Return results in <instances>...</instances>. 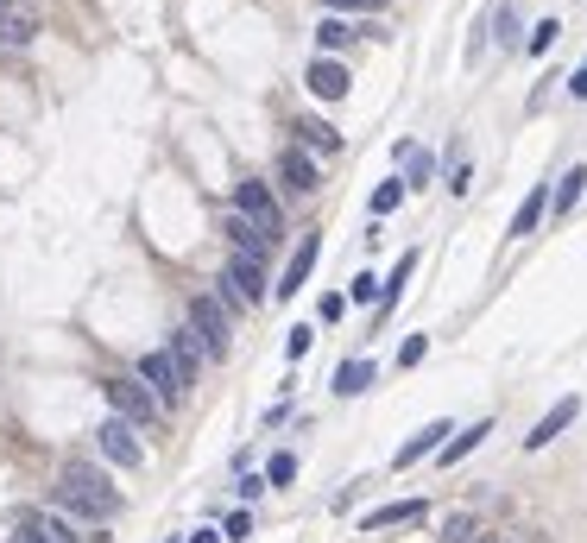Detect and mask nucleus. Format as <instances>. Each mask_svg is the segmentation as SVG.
<instances>
[{
	"label": "nucleus",
	"mask_w": 587,
	"mask_h": 543,
	"mask_svg": "<svg viewBox=\"0 0 587 543\" xmlns=\"http://www.w3.org/2000/svg\"><path fill=\"white\" fill-rule=\"evenodd\" d=\"M57 506H64V512H89V518H114V512H121V493H114V480H108L102 468L64 461V474H57Z\"/></svg>",
	"instance_id": "obj_1"
},
{
	"label": "nucleus",
	"mask_w": 587,
	"mask_h": 543,
	"mask_svg": "<svg viewBox=\"0 0 587 543\" xmlns=\"http://www.w3.org/2000/svg\"><path fill=\"white\" fill-rule=\"evenodd\" d=\"M102 392H108V405H114V417H127L133 429H158V399H152V386L140 380V373H121V380H102Z\"/></svg>",
	"instance_id": "obj_2"
},
{
	"label": "nucleus",
	"mask_w": 587,
	"mask_h": 543,
	"mask_svg": "<svg viewBox=\"0 0 587 543\" xmlns=\"http://www.w3.org/2000/svg\"><path fill=\"white\" fill-rule=\"evenodd\" d=\"M234 215H247L253 228H266L272 241H279V228H285V215H279V196L259 183V177H240L234 183Z\"/></svg>",
	"instance_id": "obj_3"
},
{
	"label": "nucleus",
	"mask_w": 587,
	"mask_h": 543,
	"mask_svg": "<svg viewBox=\"0 0 587 543\" xmlns=\"http://www.w3.org/2000/svg\"><path fill=\"white\" fill-rule=\"evenodd\" d=\"M95 449H102V461H114V468H140V461H146V442H140V429H133L127 417H102Z\"/></svg>",
	"instance_id": "obj_4"
},
{
	"label": "nucleus",
	"mask_w": 587,
	"mask_h": 543,
	"mask_svg": "<svg viewBox=\"0 0 587 543\" xmlns=\"http://www.w3.org/2000/svg\"><path fill=\"white\" fill-rule=\"evenodd\" d=\"M133 373L152 386V399H158V405H177V399L190 392V386H183V367L171 360V348H152V354H140V367H133Z\"/></svg>",
	"instance_id": "obj_5"
},
{
	"label": "nucleus",
	"mask_w": 587,
	"mask_h": 543,
	"mask_svg": "<svg viewBox=\"0 0 587 543\" xmlns=\"http://www.w3.org/2000/svg\"><path fill=\"white\" fill-rule=\"evenodd\" d=\"M190 329L202 335V354H209V360L228 354V310H221V297H209V291L190 297Z\"/></svg>",
	"instance_id": "obj_6"
},
{
	"label": "nucleus",
	"mask_w": 587,
	"mask_h": 543,
	"mask_svg": "<svg viewBox=\"0 0 587 543\" xmlns=\"http://www.w3.org/2000/svg\"><path fill=\"white\" fill-rule=\"evenodd\" d=\"M221 297H234V303H266V272H259V260L234 253L228 272H221Z\"/></svg>",
	"instance_id": "obj_7"
},
{
	"label": "nucleus",
	"mask_w": 587,
	"mask_h": 543,
	"mask_svg": "<svg viewBox=\"0 0 587 543\" xmlns=\"http://www.w3.org/2000/svg\"><path fill=\"white\" fill-rule=\"evenodd\" d=\"M13 543H89V538H76V531H70L57 512H19Z\"/></svg>",
	"instance_id": "obj_8"
},
{
	"label": "nucleus",
	"mask_w": 587,
	"mask_h": 543,
	"mask_svg": "<svg viewBox=\"0 0 587 543\" xmlns=\"http://www.w3.org/2000/svg\"><path fill=\"white\" fill-rule=\"evenodd\" d=\"M575 410H582V399H575V392H569V399H556V405L537 417V429L524 436V449H550V442H556V436H563V429L575 423Z\"/></svg>",
	"instance_id": "obj_9"
},
{
	"label": "nucleus",
	"mask_w": 587,
	"mask_h": 543,
	"mask_svg": "<svg viewBox=\"0 0 587 543\" xmlns=\"http://www.w3.org/2000/svg\"><path fill=\"white\" fill-rule=\"evenodd\" d=\"M303 83H309V95H316V102H341V95H347V70H341L335 57H316Z\"/></svg>",
	"instance_id": "obj_10"
},
{
	"label": "nucleus",
	"mask_w": 587,
	"mask_h": 543,
	"mask_svg": "<svg viewBox=\"0 0 587 543\" xmlns=\"http://www.w3.org/2000/svg\"><path fill=\"white\" fill-rule=\"evenodd\" d=\"M430 506L424 499H392V506H373L367 518H360V531H392V525H417Z\"/></svg>",
	"instance_id": "obj_11"
},
{
	"label": "nucleus",
	"mask_w": 587,
	"mask_h": 543,
	"mask_svg": "<svg viewBox=\"0 0 587 543\" xmlns=\"http://www.w3.org/2000/svg\"><path fill=\"white\" fill-rule=\"evenodd\" d=\"M442 436H448V423H424V429H417V436H411V442L392 455V468L405 474V468H417L424 455H442Z\"/></svg>",
	"instance_id": "obj_12"
},
{
	"label": "nucleus",
	"mask_w": 587,
	"mask_h": 543,
	"mask_svg": "<svg viewBox=\"0 0 587 543\" xmlns=\"http://www.w3.org/2000/svg\"><path fill=\"white\" fill-rule=\"evenodd\" d=\"M279 177H285V190H291V196H309V190H316V183H322V177H316V158H303V152H279Z\"/></svg>",
	"instance_id": "obj_13"
},
{
	"label": "nucleus",
	"mask_w": 587,
	"mask_h": 543,
	"mask_svg": "<svg viewBox=\"0 0 587 543\" xmlns=\"http://www.w3.org/2000/svg\"><path fill=\"white\" fill-rule=\"evenodd\" d=\"M228 241H234V253H247V260H266V247H272V234L266 228H253L247 215H228V228H221Z\"/></svg>",
	"instance_id": "obj_14"
},
{
	"label": "nucleus",
	"mask_w": 587,
	"mask_h": 543,
	"mask_svg": "<svg viewBox=\"0 0 587 543\" xmlns=\"http://www.w3.org/2000/svg\"><path fill=\"white\" fill-rule=\"evenodd\" d=\"M316 253H322V241H316V234H303V247H297L291 266H285V284H279V297H297V291H303V278L316 272Z\"/></svg>",
	"instance_id": "obj_15"
},
{
	"label": "nucleus",
	"mask_w": 587,
	"mask_h": 543,
	"mask_svg": "<svg viewBox=\"0 0 587 543\" xmlns=\"http://www.w3.org/2000/svg\"><path fill=\"white\" fill-rule=\"evenodd\" d=\"M398 171H405V183H411V190H424V183L436 177V158H430L424 145H411V139H398Z\"/></svg>",
	"instance_id": "obj_16"
},
{
	"label": "nucleus",
	"mask_w": 587,
	"mask_h": 543,
	"mask_svg": "<svg viewBox=\"0 0 587 543\" xmlns=\"http://www.w3.org/2000/svg\"><path fill=\"white\" fill-rule=\"evenodd\" d=\"M373 373H379L373 360H341V367H335V392H341V399H360V392L373 386Z\"/></svg>",
	"instance_id": "obj_17"
},
{
	"label": "nucleus",
	"mask_w": 587,
	"mask_h": 543,
	"mask_svg": "<svg viewBox=\"0 0 587 543\" xmlns=\"http://www.w3.org/2000/svg\"><path fill=\"white\" fill-rule=\"evenodd\" d=\"M486 436H493V417H480V423H467V429H461L455 442H442V461L455 468V461H461V455H474V449H480Z\"/></svg>",
	"instance_id": "obj_18"
},
{
	"label": "nucleus",
	"mask_w": 587,
	"mask_h": 543,
	"mask_svg": "<svg viewBox=\"0 0 587 543\" xmlns=\"http://www.w3.org/2000/svg\"><path fill=\"white\" fill-rule=\"evenodd\" d=\"M543 209H550V190L537 183L524 202H518V215H512V234H537V222H543Z\"/></svg>",
	"instance_id": "obj_19"
},
{
	"label": "nucleus",
	"mask_w": 587,
	"mask_h": 543,
	"mask_svg": "<svg viewBox=\"0 0 587 543\" xmlns=\"http://www.w3.org/2000/svg\"><path fill=\"white\" fill-rule=\"evenodd\" d=\"M171 360L183 367V386L202 380V354H196V335H171Z\"/></svg>",
	"instance_id": "obj_20"
},
{
	"label": "nucleus",
	"mask_w": 587,
	"mask_h": 543,
	"mask_svg": "<svg viewBox=\"0 0 587 543\" xmlns=\"http://www.w3.org/2000/svg\"><path fill=\"white\" fill-rule=\"evenodd\" d=\"M582 190H587V164H569L563 183H556V215H569V209L582 202Z\"/></svg>",
	"instance_id": "obj_21"
},
{
	"label": "nucleus",
	"mask_w": 587,
	"mask_h": 543,
	"mask_svg": "<svg viewBox=\"0 0 587 543\" xmlns=\"http://www.w3.org/2000/svg\"><path fill=\"white\" fill-rule=\"evenodd\" d=\"M347 38H354V25H347V19H335V13H328V19L316 25V44H322V57H335V51H341Z\"/></svg>",
	"instance_id": "obj_22"
},
{
	"label": "nucleus",
	"mask_w": 587,
	"mask_h": 543,
	"mask_svg": "<svg viewBox=\"0 0 587 543\" xmlns=\"http://www.w3.org/2000/svg\"><path fill=\"white\" fill-rule=\"evenodd\" d=\"M493 38L512 51L518 44V0H499V13H493Z\"/></svg>",
	"instance_id": "obj_23"
},
{
	"label": "nucleus",
	"mask_w": 587,
	"mask_h": 543,
	"mask_svg": "<svg viewBox=\"0 0 587 543\" xmlns=\"http://www.w3.org/2000/svg\"><path fill=\"white\" fill-rule=\"evenodd\" d=\"M32 32H38V25H32L25 13H6V19H0V44H13V51H25V44H32Z\"/></svg>",
	"instance_id": "obj_24"
},
{
	"label": "nucleus",
	"mask_w": 587,
	"mask_h": 543,
	"mask_svg": "<svg viewBox=\"0 0 587 543\" xmlns=\"http://www.w3.org/2000/svg\"><path fill=\"white\" fill-rule=\"evenodd\" d=\"M297 133L309 139V145H316V152H341V133H335V127H328V121H297Z\"/></svg>",
	"instance_id": "obj_25"
},
{
	"label": "nucleus",
	"mask_w": 587,
	"mask_h": 543,
	"mask_svg": "<svg viewBox=\"0 0 587 543\" xmlns=\"http://www.w3.org/2000/svg\"><path fill=\"white\" fill-rule=\"evenodd\" d=\"M556 38H563V19H537V25H531V38H524V51H531V57H543Z\"/></svg>",
	"instance_id": "obj_26"
},
{
	"label": "nucleus",
	"mask_w": 587,
	"mask_h": 543,
	"mask_svg": "<svg viewBox=\"0 0 587 543\" xmlns=\"http://www.w3.org/2000/svg\"><path fill=\"white\" fill-rule=\"evenodd\" d=\"M405 190H411L405 177H392V183H379V190H373V215H392V209L405 202Z\"/></svg>",
	"instance_id": "obj_27"
},
{
	"label": "nucleus",
	"mask_w": 587,
	"mask_h": 543,
	"mask_svg": "<svg viewBox=\"0 0 587 543\" xmlns=\"http://www.w3.org/2000/svg\"><path fill=\"white\" fill-rule=\"evenodd\" d=\"M347 297H354V303H386V284H379L373 272H354V284H347Z\"/></svg>",
	"instance_id": "obj_28"
},
{
	"label": "nucleus",
	"mask_w": 587,
	"mask_h": 543,
	"mask_svg": "<svg viewBox=\"0 0 587 543\" xmlns=\"http://www.w3.org/2000/svg\"><path fill=\"white\" fill-rule=\"evenodd\" d=\"M266 480H272V487H291V480H297V455H291V449H279V455L266 461Z\"/></svg>",
	"instance_id": "obj_29"
},
{
	"label": "nucleus",
	"mask_w": 587,
	"mask_h": 543,
	"mask_svg": "<svg viewBox=\"0 0 587 543\" xmlns=\"http://www.w3.org/2000/svg\"><path fill=\"white\" fill-rule=\"evenodd\" d=\"M442 543H474V518L467 512H448L442 518Z\"/></svg>",
	"instance_id": "obj_30"
},
{
	"label": "nucleus",
	"mask_w": 587,
	"mask_h": 543,
	"mask_svg": "<svg viewBox=\"0 0 587 543\" xmlns=\"http://www.w3.org/2000/svg\"><path fill=\"white\" fill-rule=\"evenodd\" d=\"M467 183H474V164H467V158H448V190L467 196Z\"/></svg>",
	"instance_id": "obj_31"
},
{
	"label": "nucleus",
	"mask_w": 587,
	"mask_h": 543,
	"mask_svg": "<svg viewBox=\"0 0 587 543\" xmlns=\"http://www.w3.org/2000/svg\"><path fill=\"white\" fill-rule=\"evenodd\" d=\"M424 354H430V335H411V341H405V348H398V367H417V360H424Z\"/></svg>",
	"instance_id": "obj_32"
},
{
	"label": "nucleus",
	"mask_w": 587,
	"mask_h": 543,
	"mask_svg": "<svg viewBox=\"0 0 587 543\" xmlns=\"http://www.w3.org/2000/svg\"><path fill=\"white\" fill-rule=\"evenodd\" d=\"M309 341H316V329H291V341H285V354H291V360H303V354H309Z\"/></svg>",
	"instance_id": "obj_33"
},
{
	"label": "nucleus",
	"mask_w": 587,
	"mask_h": 543,
	"mask_svg": "<svg viewBox=\"0 0 587 543\" xmlns=\"http://www.w3.org/2000/svg\"><path fill=\"white\" fill-rule=\"evenodd\" d=\"M322 6H335V13H379L386 0H322Z\"/></svg>",
	"instance_id": "obj_34"
},
{
	"label": "nucleus",
	"mask_w": 587,
	"mask_h": 543,
	"mask_svg": "<svg viewBox=\"0 0 587 543\" xmlns=\"http://www.w3.org/2000/svg\"><path fill=\"white\" fill-rule=\"evenodd\" d=\"M266 487H272V480H266V474H247V480H240V499H259V493H266Z\"/></svg>",
	"instance_id": "obj_35"
},
{
	"label": "nucleus",
	"mask_w": 587,
	"mask_h": 543,
	"mask_svg": "<svg viewBox=\"0 0 587 543\" xmlns=\"http://www.w3.org/2000/svg\"><path fill=\"white\" fill-rule=\"evenodd\" d=\"M569 95H575V102H587V64L575 70V76H569Z\"/></svg>",
	"instance_id": "obj_36"
},
{
	"label": "nucleus",
	"mask_w": 587,
	"mask_h": 543,
	"mask_svg": "<svg viewBox=\"0 0 587 543\" xmlns=\"http://www.w3.org/2000/svg\"><path fill=\"white\" fill-rule=\"evenodd\" d=\"M183 543H221V531H209V525H202V531H190Z\"/></svg>",
	"instance_id": "obj_37"
},
{
	"label": "nucleus",
	"mask_w": 587,
	"mask_h": 543,
	"mask_svg": "<svg viewBox=\"0 0 587 543\" xmlns=\"http://www.w3.org/2000/svg\"><path fill=\"white\" fill-rule=\"evenodd\" d=\"M6 13H13V0H0V19H6Z\"/></svg>",
	"instance_id": "obj_38"
}]
</instances>
